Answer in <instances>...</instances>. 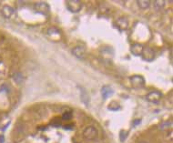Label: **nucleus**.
<instances>
[{
    "instance_id": "nucleus-20",
    "label": "nucleus",
    "mask_w": 173,
    "mask_h": 143,
    "mask_svg": "<svg viewBox=\"0 0 173 143\" xmlns=\"http://www.w3.org/2000/svg\"><path fill=\"white\" fill-rule=\"evenodd\" d=\"M125 138H126V134L124 135V131H121V132H120V140H121V141H124Z\"/></svg>"
},
{
    "instance_id": "nucleus-6",
    "label": "nucleus",
    "mask_w": 173,
    "mask_h": 143,
    "mask_svg": "<svg viewBox=\"0 0 173 143\" xmlns=\"http://www.w3.org/2000/svg\"><path fill=\"white\" fill-rule=\"evenodd\" d=\"M73 54L77 57V58H80V59H83L84 58H85V54H86V52H85V49H84V48H82V47H77V48H75L74 49H73Z\"/></svg>"
},
{
    "instance_id": "nucleus-11",
    "label": "nucleus",
    "mask_w": 173,
    "mask_h": 143,
    "mask_svg": "<svg viewBox=\"0 0 173 143\" xmlns=\"http://www.w3.org/2000/svg\"><path fill=\"white\" fill-rule=\"evenodd\" d=\"M117 24H118V26L120 29H126V28L127 27V26H128L127 20L126 18H124V17L119 18V19L118 20Z\"/></svg>"
},
{
    "instance_id": "nucleus-14",
    "label": "nucleus",
    "mask_w": 173,
    "mask_h": 143,
    "mask_svg": "<svg viewBox=\"0 0 173 143\" xmlns=\"http://www.w3.org/2000/svg\"><path fill=\"white\" fill-rule=\"evenodd\" d=\"M81 98H82V100H83V102H84L85 104H88L90 97H89L88 93L86 92L85 89H82V91H81Z\"/></svg>"
},
{
    "instance_id": "nucleus-7",
    "label": "nucleus",
    "mask_w": 173,
    "mask_h": 143,
    "mask_svg": "<svg viewBox=\"0 0 173 143\" xmlns=\"http://www.w3.org/2000/svg\"><path fill=\"white\" fill-rule=\"evenodd\" d=\"M14 13V9L9 7V6H4L2 8V15L6 17V18H9Z\"/></svg>"
},
{
    "instance_id": "nucleus-2",
    "label": "nucleus",
    "mask_w": 173,
    "mask_h": 143,
    "mask_svg": "<svg viewBox=\"0 0 173 143\" xmlns=\"http://www.w3.org/2000/svg\"><path fill=\"white\" fill-rule=\"evenodd\" d=\"M67 7L71 12H78L82 8V4L77 0H71V1H67Z\"/></svg>"
},
{
    "instance_id": "nucleus-13",
    "label": "nucleus",
    "mask_w": 173,
    "mask_h": 143,
    "mask_svg": "<svg viewBox=\"0 0 173 143\" xmlns=\"http://www.w3.org/2000/svg\"><path fill=\"white\" fill-rule=\"evenodd\" d=\"M62 119L59 118V117H55L52 120H51V125L53 127H56V128H59L61 125H62Z\"/></svg>"
},
{
    "instance_id": "nucleus-5",
    "label": "nucleus",
    "mask_w": 173,
    "mask_h": 143,
    "mask_svg": "<svg viewBox=\"0 0 173 143\" xmlns=\"http://www.w3.org/2000/svg\"><path fill=\"white\" fill-rule=\"evenodd\" d=\"M35 9L36 11L40 12V13H44L45 14L46 12L49 11V5L47 3L41 2V3H36L35 5Z\"/></svg>"
},
{
    "instance_id": "nucleus-10",
    "label": "nucleus",
    "mask_w": 173,
    "mask_h": 143,
    "mask_svg": "<svg viewBox=\"0 0 173 143\" xmlns=\"http://www.w3.org/2000/svg\"><path fill=\"white\" fill-rule=\"evenodd\" d=\"M73 118V113H72V110H69V109H67V110L63 111L62 113V116H61V119L62 120H70L71 119Z\"/></svg>"
},
{
    "instance_id": "nucleus-1",
    "label": "nucleus",
    "mask_w": 173,
    "mask_h": 143,
    "mask_svg": "<svg viewBox=\"0 0 173 143\" xmlns=\"http://www.w3.org/2000/svg\"><path fill=\"white\" fill-rule=\"evenodd\" d=\"M82 137L88 141H94L99 138V130L94 126H88L83 129Z\"/></svg>"
},
{
    "instance_id": "nucleus-17",
    "label": "nucleus",
    "mask_w": 173,
    "mask_h": 143,
    "mask_svg": "<svg viewBox=\"0 0 173 143\" xmlns=\"http://www.w3.org/2000/svg\"><path fill=\"white\" fill-rule=\"evenodd\" d=\"M109 109L111 110H118L119 109V106H118V104L117 102H111L109 104Z\"/></svg>"
},
{
    "instance_id": "nucleus-12",
    "label": "nucleus",
    "mask_w": 173,
    "mask_h": 143,
    "mask_svg": "<svg viewBox=\"0 0 173 143\" xmlns=\"http://www.w3.org/2000/svg\"><path fill=\"white\" fill-rule=\"evenodd\" d=\"M113 94V91L112 89L109 87V86H105L102 88V95H103V98H109V96H111Z\"/></svg>"
},
{
    "instance_id": "nucleus-18",
    "label": "nucleus",
    "mask_w": 173,
    "mask_h": 143,
    "mask_svg": "<svg viewBox=\"0 0 173 143\" xmlns=\"http://www.w3.org/2000/svg\"><path fill=\"white\" fill-rule=\"evenodd\" d=\"M155 3H156L155 6H156L159 9H161V8H163V6H164V1H156Z\"/></svg>"
},
{
    "instance_id": "nucleus-19",
    "label": "nucleus",
    "mask_w": 173,
    "mask_h": 143,
    "mask_svg": "<svg viewBox=\"0 0 173 143\" xmlns=\"http://www.w3.org/2000/svg\"><path fill=\"white\" fill-rule=\"evenodd\" d=\"M14 79H15V81H17V83H20V81L22 80V77H21L20 74H17Z\"/></svg>"
},
{
    "instance_id": "nucleus-3",
    "label": "nucleus",
    "mask_w": 173,
    "mask_h": 143,
    "mask_svg": "<svg viewBox=\"0 0 173 143\" xmlns=\"http://www.w3.org/2000/svg\"><path fill=\"white\" fill-rule=\"evenodd\" d=\"M131 84L134 88H141L145 84V80L140 76H134L131 79Z\"/></svg>"
},
{
    "instance_id": "nucleus-8",
    "label": "nucleus",
    "mask_w": 173,
    "mask_h": 143,
    "mask_svg": "<svg viewBox=\"0 0 173 143\" xmlns=\"http://www.w3.org/2000/svg\"><path fill=\"white\" fill-rule=\"evenodd\" d=\"M143 56H144V58L148 61H151L153 58H154V52L151 48H146V49H143Z\"/></svg>"
},
{
    "instance_id": "nucleus-16",
    "label": "nucleus",
    "mask_w": 173,
    "mask_h": 143,
    "mask_svg": "<svg viewBox=\"0 0 173 143\" xmlns=\"http://www.w3.org/2000/svg\"><path fill=\"white\" fill-rule=\"evenodd\" d=\"M168 127H171V122H164V123H162L161 124V126H160V129L162 130V131H168Z\"/></svg>"
},
{
    "instance_id": "nucleus-21",
    "label": "nucleus",
    "mask_w": 173,
    "mask_h": 143,
    "mask_svg": "<svg viewBox=\"0 0 173 143\" xmlns=\"http://www.w3.org/2000/svg\"><path fill=\"white\" fill-rule=\"evenodd\" d=\"M139 143H149V142H147V141H144V140H143V141H140V142H139Z\"/></svg>"
},
{
    "instance_id": "nucleus-9",
    "label": "nucleus",
    "mask_w": 173,
    "mask_h": 143,
    "mask_svg": "<svg viewBox=\"0 0 173 143\" xmlns=\"http://www.w3.org/2000/svg\"><path fill=\"white\" fill-rule=\"evenodd\" d=\"M143 47L140 44H134L131 47V52L132 54H134L135 56H139L143 52Z\"/></svg>"
},
{
    "instance_id": "nucleus-4",
    "label": "nucleus",
    "mask_w": 173,
    "mask_h": 143,
    "mask_svg": "<svg viewBox=\"0 0 173 143\" xmlns=\"http://www.w3.org/2000/svg\"><path fill=\"white\" fill-rule=\"evenodd\" d=\"M161 94L158 91H152L150 92L149 94L147 95V100H149V102H152V103H157L159 102L160 99H161Z\"/></svg>"
},
{
    "instance_id": "nucleus-15",
    "label": "nucleus",
    "mask_w": 173,
    "mask_h": 143,
    "mask_svg": "<svg viewBox=\"0 0 173 143\" xmlns=\"http://www.w3.org/2000/svg\"><path fill=\"white\" fill-rule=\"evenodd\" d=\"M149 1H138V4H139V7L143 8V9H146L147 8H149Z\"/></svg>"
}]
</instances>
